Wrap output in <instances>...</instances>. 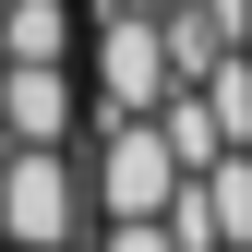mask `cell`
Returning a JSON list of instances; mask_svg holds the SVG:
<instances>
[{
	"mask_svg": "<svg viewBox=\"0 0 252 252\" xmlns=\"http://www.w3.org/2000/svg\"><path fill=\"white\" fill-rule=\"evenodd\" d=\"M96 252H180V240L156 228V216H120V228H96Z\"/></svg>",
	"mask_w": 252,
	"mask_h": 252,
	"instance_id": "cell-1",
	"label": "cell"
}]
</instances>
